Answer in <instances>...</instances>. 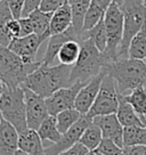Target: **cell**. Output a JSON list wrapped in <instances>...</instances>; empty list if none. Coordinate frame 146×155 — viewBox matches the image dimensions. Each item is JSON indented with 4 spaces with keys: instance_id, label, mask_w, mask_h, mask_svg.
Here are the masks:
<instances>
[{
    "instance_id": "cell-1",
    "label": "cell",
    "mask_w": 146,
    "mask_h": 155,
    "mask_svg": "<svg viewBox=\"0 0 146 155\" xmlns=\"http://www.w3.org/2000/svg\"><path fill=\"white\" fill-rule=\"evenodd\" d=\"M71 70L72 66L62 63L58 65L41 64L37 70L28 75L22 87L29 88L35 94L47 98L61 88L71 86Z\"/></svg>"
},
{
    "instance_id": "cell-2",
    "label": "cell",
    "mask_w": 146,
    "mask_h": 155,
    "mask_svg": "<svg viewBox=\"0 0 146 155\" xmlns=\"http://www.w3.org/2000/svg\"><path fill=\"white\" fill-rule=\"evenodd\" d=\"M103 71L114 79L118 91L121 95L146 83V61L121 58L105 64Z\"/></svg>"
},
{
    "instance_id": "cell-3",
    "label": "cell",
    "mask_w": 146,
    "mask_h": 155,
    "mask_svg": "<svg viewBox=\"0 0 146 155\" xmlns=\"http://www.w3.org/2000/svg\"><path fill=\"white\" fill-rule=\"evenodd\" d=\"M41 64V61L25 63L9 47L0 44V80L6 87H21L30 73L37 70Z\"/></svg>"
},
{
    "instance_id": "cell-4",
    "label": "cell",
    "mask_w": 146,
    "mask_h": 155,
    "mask_svg": "<svg viewBox=\"0 0 146 155\" xmlns=\"http://www.w3.org/2000/svg\"><path fill=\"white\" fill-rule=\"evenodd\" d=\"M80 45L81 51L77 63L73 65L71 70V84L75 81L87 83L89 80L102 72L104 65L106 64L103 53L96 47L90 38L81 41Z\"/></svg>"
},
{
    "instance_id": "cell-5",
    "label": "cell",
    "mask_w": 146,
    "mask_h": 155,
    "mask_svg": "<svg viewBox=\"0 0 146 155\" xmlns=\"http://www.w3.org/2000/svg\"><path fill=\"white\" fill-rule=\"evenodd\" d=\"M123 13V38L118 59L127 58L131 39L146 25V7L143 0H124L120 5Z\"/></svg>"
},
{
    "instance_id": "cell-6",
    "label": "cell",
    "mask_w": 146,
    "mask_h": 155,
    "mask_svg": "<svg viewBox=\"0 0 146 155\" xmlns=\"http://www.w3.org/2000/svg\"><path fill=\"white\" fill-rule=\"evenodd\" d=\"M0 111L2 117L10 122L13 126L23 132L26 130V108H25V95L24 88H8L5 86V89L0 96Z\"/></svg>"
},
{
    "instance_id": "cell-7",
    "label": "cell",
    "mask_w": 146,
    "mask_h": 155,
    "mask_svg": "<svg viewBox=\"0 0 146 155\" xmlns=\"http://www.w3.org/2000/svg\"><path fill=\"white\" fill-rule=\"evenodd\" d=\"M104 24L107 34V47L103 55L107 64L118 59L123 38V13L117 1L112 2L105 12Z\"/></svg>"
},
{
    "instance_id": "cell-8",
    "label": "cell",
    "mask_w": 146,
    "mask_h": 155,
    "mask_svg": "<svg viewBox=\"0 0 146 155\" xmlns=\"http://www.w3.org/2000/svg\"><path fill=\"white\" fill-rule=\"evenodd\" d=\"M119 96L120 94L118 91L114 79L111 75L105 74L95 103L86 115L93 120L95 116L117 113L119 107Z\"/></svg>"
},
{
    "instance_id": "cell-9",
    "label": "cell",
    "mask_w": 146,
    "mask_h": 155,
    "mask_svg": "<svg viewBox=\"0 0 146 155\" xmlns=\"http://www.w3.org/2000/svg\"><path fill=\"white\" fill-rule=\"evenodd\" d=\"M86 83L81 81H75L68 87L61 88L58 90L51 94L49 97L46 98V104L48 107V111L50 115H57L64 110H68L71 107H74L75 98L78 96L80 89Z\"/></svg>"
},
{
    "instance_id": "cell-10",
    "label": "cell",
    "mask_w": 146,
    "mask_h": 155,
    "mask_svg": "<svg viewBox=\"0 0 146 155\" xmlns=\"http://www.w3.org/2000/svg\"><path fill=\"white\" fill-rule=\"evenodd\" d=\"M24 88L25 108H26V121L30 129L38 130L40 124L49 115L46 98L35 94L29 88Z\"/></svg>"
},
{
    "instance_id": "cell-11",
    "label": "cell",
    "mask_w": 146,
    "mask_h": 155,
    "mask_svg": "<svg viewBox=\"0 0 146 155\" xmlns=\"http://www.w3.org/2000/svg\"><path fill=\"white\" fill-rule=\"evenodd\" d=\"M91 122V119L87 115H82L81 119L77 123H74L66 132H64L61 139L54 144H50L49 146L45 147V155H58L62 152L68 150L70 147L79 143L83 131L89 126Z\"/></svg>"
},
{
    "instance_id": "cell-12",
    "label": "cell",
    "mask_w": 146,
    "mask_h": 155,
    "mask_svg": "<svg viewBox=\"0 0 146 155\" xmlns=\"http://www.w3.org/2000/svg\"><path fill=\"white\" fill-rule=\"evenodd\" d=\"M46 41V39L38 34L32 33L26 37H20L12 40L9 47L16 55H18L25 63L37 62V54L40 46Z\"/></svg>"
},
{
    "instance_id": "cell-13",
    "label": "cell",
    "mask_w": 146,
    "mask_h": 155,
    "mask_svg": "<svg viewBox=\"0 0 146 155\" xmlns=\"http://www.w3.org/2000/svg\"><path fill=\"white\" fill-rule=\"evenodd\" d=\"M104 77H105V72L102 71L96 77H94L91 80H89L80 89L78 96L75 98L74 107L82 115L87 114L88 112H89V110L91 108V106H93V104L95 103V99H96L98 92H99V89H101Z\"/></svg>"
},
{
    "instance_id": "cell-14",
    "label": "cell",
    "mask_w": 146,
    "mask_h": 155,
    "mask_svg": "<svg viewBox=\"0 0 146 155\" xmlns=\"http://www.w3.org/2000/svg\"><path fill=\"white\" fill-rule=\"evenodd\" d=\"M93 122L96 123L103 134V138H108L115 141L118 145L123 147V126L119 121L117 114L95 116Z\"/></svg>"
},
{
    "instance_id": "cell-15",
    "label": "cell",
    "mask_w": 146,
    "mask_h": 155,
    "mask_svg": "<svg viewBox=\"0 0 146 155\" xmlns=\"http://www.w3.org/2000/svg\"><path fill=\"white\" fill-rule=\"evenodd\" d=\"M68 40H78L80 42V35L77 33V31L73 29V26H71L70 29L66 31H64L62 33L58 34H53L50 35L48 39V44H47V49L45 51V55L41 62L44 65H53L55 59L57 58L58 51L61 47L63 46Z\"/></svg>"
},
{
    "instance_id": "cell-16",
    "label": "cell",
    "mask_w": 146,
    "mask_h": 155,
    "mask_svg": "<svg viewBox=\"0 0 146 155\" xmlns=\"http://www.w3.org/2000/svg\"><path fill=\"white\" fill-rule=\"evenodd\" d=\"M18 148L32 155H45L44 141L38 131L28 128L20 134Z\"/></svg>"
},
{
    "instance_id": "cell-17",
    "label": "cell",
    "mask_w": 146,
    "mask_h": 155,
    "mask_svg": "<svg viewBox=\"0 0 146 155\" xmlns=\"http://www.w3.org/2000/svg\"><path fill=\"white\" fill-rule=\"evenodd\" d=\"M72 26V9L71 4L66 1L63 6L53 13L50 21V33L58 34Z\"/></svg>"
},
{
    "instance_id": "cell-18",
    "label": "cell",
    "mask_w": 146,
    "mask_h": 155,
    "mask_svg": "<svg viewBox=\"0 0 146 155\" xmlns=\"http://www.w3.org/2000/svg\"><path fill=\"white\" fill-rule=\"evenodd\" d=\"M117 116L119 121L121 122L123 127H129V126H143V120L141 117L138 115L134 107L127 102L124 97L120 94L119 96V107L117 111Z\"/></svg>"
},
{
    "instance_id": "cell-19",
    "label": "cell",
    "mask_w": 146,
    "mask_h": 155,
    "mask_svg": "<svg viewBox=\"0 0 146 155\" xmlns=\"http://www.w3.org/2000/svg\"><path fill=\"white\" fill-rule=\"evenodd\" d=\"M53 13H47L40 8L35 9L28 16L33 24L34 33L42 37L44 39H49L50 33V21Z\"/></svg>"
},
{
    "instance_id": "cell-20",
    "label": "cell",
    "mask_w": 146,
    "mask_h": 155,
    "mask_svg": "<svg viewBox=\"0 0 146 155\" xmlns=\"http://www.w3.org/2000/svg\"><path fill=\"white\" fill-rule=\"evenodd\" d=\"M72 9V26L80 35V42L83 40V23L85 17L88 12V8L91 4V0H73L70 2Z\"/></svg>"
},
{
    "instance_id": "cell-21",
    "label": "cell",
    "mask_w": 146,
    "mask_h": 155,
    "mask_svg": "<svg viewBox=\"0 0 146 155\" xmlns=\"http://www.w3.org/2000/svg\"><path fill=\"white\" fill-rule=\"evenodd\" d=\"M38 134L41 137L42 141H49V143H56L61 139L62 137V132L59 131L58 127H57V121H56V116L50 115L49 114L46 119L44 120V122L40 124V127L38 128Z\"/></svg>"
},
{
    "instance_id": "cell-22",
    "label": "cell",
    "mask_w": 146,
    "mask_h": 155,
    "mask_svg": "<svg viewBox=\"0 0 146 155\" xmlns=\"http://www.w3.org/2000/svg\"><path fill=\"white\" fill-rule=\"evenodd\" d=\"M124 97L127 102L129 103L134 110L138 113V115L141 116V119H146V86H139V87L135 88L134 90L122 95Z\"/></svg>"
},
{
    "instance_id": "cell-23",
    "label": "cell",
    "mask_w": 146,
    "mask_h": 155,
    "mask_svg": "<svg viewBox=\"0 0 146 155\" xmlns=\"http://www.w3.org/2000/svg\"><path fill=\"white\" fill-rule=\"evenodd\" d=\"M80 51H81V45L78 40H68L59 49L57 58L59 63L73 66L78 61Z\"/></svg>"
},
{
    "instance_id": "cell-24",
    "label": "cell",
    "mask_w": 146,
    "mask_h": 155,
    "mask_svg": "<svg viewBox=\"0 0 146 155\" xmlns=\"http://www.w3.org/2000/svg\"><path fill=\"white\" fill-rule=\"evenodd\" d=\"M14 18L7 4V0H1L0 2V44L8 47L13 39L10 38L8 32L9 22Z\"/></svg>"
},
{
    "instance_id": "cell-25",
    "label": "cell",
    "mask_w": 146,
    "mask_h": 155,
    "mask_svg": "<svg viewBox=\"0 0 146 155\" xmlns=\"http://www.w3.org/2000/svg\"><path fill=\"white\" fill-rule=\"evenodd\" d=\"M146 145V127H123V147L124 146Z\"/></svg>"
},
{
    "instance_id": "cell-26",
    "label": "cell",
    "mask_w": 146,
    "mask_h": 155,
    "mask_svg": "<svg viewBox=\"0 0 146 155\" xmlns=\"http://www.w3.org/2000/svg\"><path fill=\"white\" fill-rule=\"evenodd\" d=\"M128 56L135 59L146 61V25L131 39Z\"/></svg>"
},
{
    "instance_id": "cell-27",
    "label": "cell",
    "mask_w": 146,
    "mask_h": 155,
    "mask_svg": "<svg viewBox=\"0 0 146 155\" xmlns=\"http://www.w3.org/2000/svg\"><path fill=\"white\" fill-rule=\"evenodd\" d=\"M103 139V134L101 128L94 123L93 120L89 123V126L86 128V130L83 131L82 136L80 138V143L85 145L89 150H95L101 144Z\"/></svg>"
},
{
    "instance_id": "cell-28",
    "label": "cell",
    "mask_w": 146,
    "mask_h": 155,
    "mask_svg": "<svg viewBox=\"0 0 146 155\" xmlns=\"http://www.w3.org/2000/svg\"><path fill=\"white\" fill-rule=\"evenodd\" d=\"M81 116L82 114L75 107H71V108L64 110L61 113H58L56 115V121H57V127L59 131L62 134L66 132L74 123H77L81 119Z\"/></svg>"
},
{
    "instance_id": "cell-29",
    "label": "cell",
    "mask_w": 146,
    "mask_h": 155,
    "mask_svg": "<svg viewBox=\"0 0 146 155\" xmlns=\"http://www.w3.org/2000/svg\"><path fill=\"white\" fill-rule=\"evenodd\" d=\"M86 34V38H90L94 41V44L96 45L102 53H104L106 50L107 47V34H106V29H105V24H104V17H103L99 23L96 26H94L91 30L89 31H83Z\"/></svg>"
},
{
    "instance_id": "cell-30",
    "label": "cell",
    "mask_w": 146,
    "mask_h": 155,
    "mask_svg": "<svg viewBox=\"0 0 146 155\" xmlns=\"http://www.w3.org/2000/svg\"><path fill=\"white\" fill-rule=\"evenodd\" d=\"M106 10L103 9L99 5H97L96 2L91 1V4L88 8V12L85 17V23H83V31H89L91 30L94 26L99 23V21L104 17Z\"/></svg>"
},
{
    "instance_id": "cell-31",
    "label": "cell",
    "mask_w": 146,
    "mask_h": 155,
    "mask_svg": "<svg viewBox=\"0 0 146 155\" xmlns=\"http://www.w3.org/2000/svg\"><path fill=\"white\" fill-rule=\"evenodd\" d=\"M96 150L104 155H121L123 147L119 146L115 141L111 140L108 138H103Z\"/></svg>"
},
{
    "instance_id": "cell-32",
    "label": "cell",
    "mask_w": 146,
    "mask_h": 155,
    "mask_svg": "<svg viewBox=\"0 0 146 155\" xmlns=\"http://www.w3.org/2000/svg\"><path fill=\"white\" fill-rule=\"evenodd\" d=\"M25 0H7V4L9 6V9L14 18L20 19L22 17L23 8H24Z\"/></svg>"
},
{
    "instance_id": "cell-33",
    "label": "cell",
    "mask_w": 146,
    "mask_h": 155,
    "mask_svg": "<svg viewBox=\"0 0 146 155\" xmlns=\"http://www.w3.org/2000/svg\"><path fill=\"white\" fill-rule=\"evenodd\" d=\"M68 0H42L40 9L47 12V13H54L56 9H58L61 6H63Z\"/></svg>"
},
{
    "instance_id": "cell-34",
    "label": "cell",
    "mask_w": 146,
    "mask_h": 155,
    "mask_svg": "<svg viewBox=\"0 0 146 155\" xmlns=\"http://www.w3.org/2000/svg\"><path fill=\"white\" fill-rule=\"evenodd\" d=\"M18 21H20V25H21L20 37H26V35L34 33L33 24H32V22H31V19L29 17H21Z\"/></svg>"
},
{
    "instance_id": "cell-35",
    "label": "cell",
    "mask_w": 146,
    "mask_h": 155,
    "mask_svg": "<svg viewBox=\"0 0 146 155\" xmlns=\"http://www.w3.org/2000/svg\"><path fill=\"white\" fill-rule=\"evenodd\" d=\"M89 152H90V150L79 141L75 145H73L72 147H70L68 150L62 152V153L58 155H88Z\"/></svg>"
},
{
    "instance_id": "cell-36",
    "label": "cell",
    "mask_w": 146,
    "mask_h": 155,
    "mask_svg": "<svg viewBox=\"0 0 146 155\" xmlns=\"http://www.w3.org/2000/svg\"><path fill=\"white\" fill-rule=\"evenodd\" d=\"M41 2H42V0H25L22 17H28L32 12L40 8Z\"/></svg>"
},
{
    "instance_id": "cell-37",
    "label": "cell",
    "mask_w": 146,
    "mask_h": 155,
    "mask_svg": "<svg viewBox=\"0 0 146 155\" xmlns=\"http://www.w3.org/2000/svg\"><path fill=\"white\" fill-rule=\"evenodd\" d=\"M121 155H146V145L124 146Z\"/></svg>"
},
{
    "instance_id": "cell-38",
    "label": "cell",
    "mask_w": 146,
    "mask_h": 155,
    "mask_svg": "<svg viewBox=\"0 0 146 155\" xmlns=\"http://www.w3.org/2000/svg\"><path fill=\"white\" fill-rule=\"evenodd\" d=\"M8 32H9V35L12 39L18 38L20 37V32H21V25H20V21L16 18H13L9 22V25H8Z\"/></svg>"
},
{
    "instance_id": "cell-39",
    "label": "cell",
    "mask_w": 146,
    "mask_h": 155,
    "mask_svg": "<svg viewBox=\"0 0 146 155\" xmlns=\"http://www.w3.org/2000/svg\"><path fill=\"white\" fill-rule=\"evenodd\" d=\"M91 1H94V2H96L97 5H99L101 7H102L103 9L106 10L108 7H110V5L112 4V2H114L115 0H91Z\"/></svg>"
},
{
    "instance_id": "cell-40",
    "label": "cell",
    "mask_w": 146,
    "mask_h": 155,
    "mask_svg": "<svg viewBox=\"0 0 146 155\" xmlns=\"http://www.w3.org/2000/svg\"><path fill=\"white\" fill-rule=\"evenodd\" d=\"M14 155H32V154H29V153H26V152H24V150H22L18 148V150H16Z\"/></svg>"
},
{
    "instance_id": "cell-41",
    "label": "cell",
    "mask_w": 146,
    "mask_h": 155,
    "mask_svg": "<svg viewBox=\"0 0 146 155\" xmlns=\"http://www.w3.org/2000/svg\"><path fill=\"white\" fill-rule=\"evenodd\" d=\"M88 155H104V154H102V153H99V152H97V150H90L88 153Z\"/></svg>"
},
{
    "instance_id": "cell-42",
    "label": "cell",
    "mask_w": 146,
    "mask_h": 155,
    "mask_svg": "<svg viewBox=\"0 0 146 155\" xmlns=\"http://www.w3.org/2000/svg\"><path fill=\"white\" fill-rule=\"evenodd\" d=\"M4 89H5V84H4V82L0 80V96H1V94H2V91H4Z\"/></svg>"
},
{
    "instance_id": "cell-43",
    "label": "cell",
    "mask_w": 146,
    "mask_h": 155,
    "mask_svg": "<svg viewBox=\"0 0 146 155\" xmlns=\"http://www.w3.org/2000/svg\"><path fill=\"white\" fill-rule=\"evenodd\" d=\"M115 1H117V2L119 4V5H121V4L123 2V1H124V0H115Z\"/></svg>"
},
{
    "instance_id": "cell-44",
    "label": "cell",
    "mask_w": 146,
    "mask_h": 155,
    "mask_svg": "<svg viewBox=\"0 0 146 155\" xmlns=\"http://www.w3.org/2000/svg\"><path fill=\"white\" fill-rule=\"evenodd\" d=\"M143 120V123H144V126L146 127V119H141Z\"/></svg>"
},
{
    "instance_id": "cell-45",
    "label": "cell",
    "mask_w": 146,
    "mask_h": 155,
    "mask_svg": "<svg viewBox=\"0 0 146 155\" xmlns=\"http://www.w3.org/2000/svg\"><path fill=\"white\" fill-rule=\"evenodd\" d=\"M1 120H2V114H1V111H0V123H1Z\"/></svg>"
},
{
    "instance_id": "cell-46",
    "label": "cell",
    "mask_w": 146,
    "mask_h": 155,
    "mask_svg": "<svg viewBox=\"0 0 146 155\" xmlns=\"http://www.w3.org/2000/svg\"><path fill=\"white\" fill-rule=\"evenodd\" d=\"M144 1V5H145V7H146V0H143Z\"/></svg>"
},
{
    "instance_id": "cell-47",
    "label": "cell",
    "mask_w": 146,
    "mask_h": 155,
    "mask_svg": "<svg viewBox=\"0 0 146 155\" xmlns=\"http://www.w3.org/2000/svg\"><path fill=\"white\" fill-rule=\"evenodd\" d=\"M68 2H71V1H73V0H68Z\"/></svg>"
},
{
    "instance_id": "cell-48",
    "label": "cell",
    "mask_w": 146,
    "mask_h": 155,
    "mask_svg": "<svg viewBox=\"0 0 146 155\" xmlns=\"http://www.w3.org/2000/svg\"><path fill=\"white\" fill-rule=\"evenodd\" d=\"M0 2H1V0H0Z\"/></svg>"
},
{
    "instance_id": "cell-49",
    "label": "cell",
    "mask_w": 146,
    "mask_h": 155,
    "mask_svg": "<svg viewBox=\"0 0 146 155\" xmlns=\"http://www.w3.org/2000/svg\"><path fill=\"white\" fill-rule=\"evenodd\" d=\"M145 86H146V83H145Z\"/></svg>"
}]
</instances>
